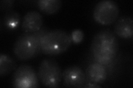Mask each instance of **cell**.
<instances>
[{"label": "cell", "mask_w": 133, "mask_h": 88, "mask_svg": "<svg viewBox=\"0 0 133 88\" xmlns=\"http://www.w3.org/2000/svg\"><path fill=\"white\" fill-rule=\"evenodd\" d=\"M38 78L42 84L48 87H57L62 79V72L58 62L53 58H45L41 62Z\"/></svg>", "instance_id": "cell-3"}, {"label": "cell", "mask_w": 133, "mask_h": 88, "mask_svg": "<svg viewBox=\"0 0 133 88\" xmlns=\"http://www.w3.org/2000/svg\"><path fill=\"white\" fill-rule=\"evenodd\" d=\"M14 1L12 0H3L0 2V8L3 11L8 12L11 10V8L14 5Z\"/></svg>", "instance_id": "cell-16"}, {"label": "cell", "mask_w": 133, "mask_h": 88, "mask_svg": "<svg viewBox=\"0 0 133 88\" xmlns=\"http://www.w3.org/2000/svg\"><path fill=\"white\" fill-rule=\"evenodd\" d=\"M132 22V19L130 17H123L119 19L114 27L115 34L124 39L132 37L133 34Z\"/></svg>", "instance_id": "cell-10"}, {"label": "cell", "mask_w": 133, "mask_h": 88, "mask_svg": "<svg viewBox=\"0 0 133 88\" xmlns=\"http://www.w3.org/2000/svg\"><path fill=\"white\" fill-rule=\"evenodd\" d=\"M83 38H84V33L80 29H76L72 32L71 39L74 43H80Z\"/></svg>", "instance_id": "cell-14"}, {"label": "cell", "mask_w": 133, "mask_h": 88, "mask_svg": "<svg viewBox=\"0 0 133 88\" xmlns=\"http://www.w3.org/2000/svg\"><path fill=\"white\" fill-rule=\"evenodd\" d=\"M14 87L31 88L38 87V78L36 71L30 65L24 64L17 68L12 79Z\"/></svg>", "instance_id": "cell-6"}, {"label": "cell", "mask_w": 133, "mask_h": 88, "mask_svg": "<svg viewBox=\"0 0 133 88\" xmlns=\"http://www.w3.org/2000/svg\"><path fill=\"white\" fill-rule=\"evenodd\" d=\"M48 31H49V30L46 27H42L38 31L33 33V34H34V35H35L36 39L37 40V41H38V43L39 44V47L41 45L42 39L43 36L47 34ZM40 48H41V47H40Z\"/></svg>", "instance_id": "cell-15"}, {"label": "cell", "mask_w": 133, "mask_h": 88, "mask_svg": "<svg viewBox=\"0 0 133 88\" xmlns=\"http://www.w3.org/2000/svg\"><path fill=\"white\" fill-rule=\"evenodd\" d=\"M63 85L68 87H83L87 82L85 74L78 66H69L62 73Z\"/></svg>", "instance_id": "cell-7"}, {"label": "cell", "mask_w": 133, "mask_h": 88, "mask_svg": "<svg viewBox=\"0 0 133 88\" xmlns=\"http://www.w3.org/2000/svg\"><path fill=\"white\" fill-rule=\"evenodd\" d=\"M41 52L33 33H24L18 37L14 46V52L19 60H28Z\"/></svg>", "instance_id": "cell-4"}, {"label": "cell", "mask_w": 133, "mask_h": 88, "mask_svg": "<svg viewBox=\"0 0 133 88\" xmlns=\"http://www.w3.org/2000/svg\"><path fill=\"white\" fill-rule=\"evenodd\" d=\"M4 24L7 28L10 29H14L18 26L21 20V17L19 13L14 10L7 12L4 16Z\"/></svg>", "instance_id": "cell-13"}, {"label": "cell", "mask_w": 133, "mask_h": 88, "mask_svg": "<svg viewBox=\"0 0 133 88\" xmlns=\"http://www.w3.org/2000/svg\"><path fill=\"white\" fill-rule=\"evenodd\" d=\"M90 50L95 61L102 65H107L113 62L117 55L119 42L113 31L104 29L94 35Z\"/></svg>", "instance_id": "cell-1"}, {"label": "cell", "mask_w": 133, "mask_h": 88, "mask_svg": "<svg viewBox=\"0 0 133 88\" xmlns=\"http://www.w3.org/2000/svg\"><path fill=\"white\" fill-rule=\"evenodd\" d=\"M72 44V39L67 33L61 29L49 30L42 39L41 52L47 55H58L67 50Z\"/></svg>", "instance_id": "cell-2"}, {"label": "cell", "mask_w": 133, "mask_h": 88, "mask_svg": "<svg viewBox=\"0 0 133 88\" xmlns=\"http://www.w3.org/2000/svg\"><path fill=\"white\" fill-rule=\"evenodd\" d=\"M17 67L16 62L7 54L1 53L0 55V75L1 77L10 74Z\"/></svg>", "instance_id": "cell-12"}, {"label": "cell", "mask_w": 133, "mask_h": 88, "mask_svg": "<svg viewBox=\"0 0 133 88\" xmlns=\"http://www.w3.org/2000/svg\"><path fill=\"white\" fill-rule=\"evenodd\" d=\"M119 8L118 4L112 0H102L95 5L93 17L96 22L103 25L113 23L118 17Z\"/></svg>", "instance_id": "cell-5"}, {"label": "cell", "mask_w": 133, "mask_h": 88, "mask_svg": "<svg viewBox=\"0 0 133 88\" xmlns=\"http://www.w3.org/2000/svg\"><path fill=\"white\" fill-rule=\"evenodd\" d=\"M37 4L40 11L44 13L52 14L59 10L62 2L60 0H38Z\"/></svg>", "instance_id": "cell-11"}, {"label": "cell", "mask_w": 133, "mask_h": 88, "mask_svg": "<svg viewBox=\"0 0 133 88\" xmlns=\"http://www.w3.org/2000/svg\"><path fill=\"white\" fill-rule=\"evenodd\" d=\"M43 17L36 11H29L24 15L22 29L25 33H34L42 27Z\"/></svg>", "instance_id": "cell-8"}, {"label": "cell", "mask_w": 133, "mask_h": 88, "mask_svg": "<svg viewBox=\"0 0 133 88\" xmlns=\"http://www.w3.org/2000/svg\"><path fill=\"white\" fill-rule=\"evenodd\" d=\"M85 75L89 82L96 84L102 83L107 79V70L104 65L98 62L93 63L87 67Z\"/></svg>", "instance_id": "cell-9"}, {"label": "cell", "mask_w": 133, "mask_h": 88, "mask_svg": "<svg viewBox=\"0 0 133 88\" xmlns=\"http://www.w3.org/2000/svg\"><path fill=\"white\" fill-rule=\"evenodd\" d=\"M83 87H101V86H99L98 84L89 82L88 83H85V85H84Z\"/></svg>", "instance_id": "cell-17"}]
</instances>
